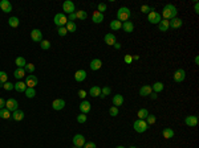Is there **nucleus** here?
Listing matches in <instances>:
<instances>
[{
	"label": "nucleus",
	"mask_w": 199,
	"mask_h": 148,
	"mask_svg": "<svg viewBox=\"0 0 199 148\" xmlns=\"http://www.w3.org/2000/svg\"><path fill=\"white\" fill-rule=\"evenodd\" d=\"M88 121V117H86V114H80L79 117H77V122L79 123H85Z\"/></svg>",
	"instance_id": "48"
},
{
	"label": "nucleus",
	"mask_w": 199,
	"mask_h": 148,
	"mask_svg": "<svg viewBox=\"0 0 199 148\" xmlns=\"http://www.w3.org/2000/svg\"><path fill=\"white\" fill-rule=\"evenodd\" d=\"M37 82H39L37 77L33 76V74H28L27 78H25V85H27V87H33L35 89V86L37 85Z\"/></svg>",
	"instance_id": "10"
},
{
	"label": "nucleus",
	"mask_w": 199,
	"mask_h": 148,
	"mask_svg": "<svg viewBox=\"0 0 199 148\" xmlns=\"http://www.w3.org/2000/svg\"><path fill=\"white\" fill-rule=\"evenodd\" d=\"M88 17V13L85 11H77L76 12V19H80V20H85Z\"/></svg>",
	"instance_id": "39"
},
{
	"label": "nucleus",
	"mask_w": 199,
	"mask_h": 148,
	"mask_svg": "<svg viewBox=\"0 0 199 148\" xmlns=\"http://www.w3.org/2000/svg\"><path fill=\"white\" fill-rule=\"evenodd\" d=\"M4 107H5V100H4L3 98H0V110L4 108Z\"/></svg>",
	"instance_id": "55"
},
{
	"label": "nucleus",
	"mask_w": 199,
	"mask_h": 148,
	"mask_svg": "<svg viewBox=\"0 0 199 148\" xmlns=\"http://www.w3.org/2000/svg\"><path fill=\"white\" fill-rule=\"evenodd\" d=\"M74 3L73 1H70V0H66V1H64V4H62V11H64V13H74Z\"/></svg>",
	"instance_id": "8"
},
{
	"label": "nucleus",
	"mask_w": 199,
	"mask_h": 148,
	"mask_svg": "<svg viewBox=\"0 0 199 148\" xmlns=\"http://www.w3.org/2000/svg\"><path fill=\"white\" fill-rule=\"evenodd\" d=\"M113 46H114L116 49H121V44H118V42H116V44H114Z\"/></svg>",
	"instance_id": "57"
},
{
	"label": "nucleus",
	"mask_w": 199,
	"mask_h": 148,
	"mask_svg": "<svg viewBox=\"0 0 199 148\" xmlns=\"http://www.w3.org/2000/svg\"><path fill=\"white\" fill-rule=\"evenodd\" d=\"M101 66H102V61H101L100 58H94V60L90 61V69H92L93 72L101 69Z\"/></svg>",
	"instance_id": "18"
},
{
	"label": "nucleus",
	"mask_w": 199,
	"mask_h": 148,
	"mask_svg": "<svg viewBox=\"0 0 199 148\" xmlns=\"http://www.w3.org/2000/svg\"><path fill=\"white\" fill-rule=\"evenodd\" d=\"M148 115H149V111L146 110V108H139V110H138V114H137L138 119H142V121H145Z\"/></svg>",
	"instance_id": "33"
},
{
	"label": "nucleus",
	"mask_w": 199,
	"mask_h": 148,
	"mask_svg": "<svg viewBox=\"0 0 199 148\" xmlns=\"http://www.w3.org/2000/svg\"><path fill=\"white\" fill-rule=\"evenodd\" d=\"M85 78H86V72L85 70H77V72L74 73L76 82H83V81H85Z\"/></svg>",
	"instance_id": "19"
},
{
	"label": "nucleus",
	"mask_w": 199,
	"mask_h": 148,
	"mask_svg": "<svg viewBox=\"0 0 199 148\" xmlns=\"http://www.w3.org/2000/svg\"><path fill=\"white\" fill-rule=\"evenodd\" d=\"M76 20V13H70L68 16V21H70V23H74Z\"/></svg>",
	"instance_id": "53"
},
{
	"label": "nucleus",
	"mask_w": 199,
	"mask_h": 148,
	"mask_svg": "<svg viewBox=\"0 0 199 148\" xmlns=\"http://www.w3.org/2000/svg\"><path fill=\"white\" fill-rule=\"evenodd\" d=\"M65 28H66V31H68V33H69V32H70V33H74L76 29H77V25H76L74 23H70V21H68V23H66V25H65Z\"/></svg>",
	"instance_id": "37"
},
{
	"label": "nucleus",
	"mask_w": 199,
	"mask_h": 148,
	"mask_svg": "<svg viewBox=\"0 0 199 148\" xmlns=\"http://www.w3.org/2000/svg\"><path fill=\"white\" fill-rule=\"evenodd\" d=\"M133 128L135 132H138V134H143L145 131L149 128L148 123H146V121H142V119H137V121L133 123Z\"/></svg>",
	"instance_id": "3"
},
{
	"label": "nucleus",
	"mask_w": 199,
	"mask_h": 148,
	"mask_svg": "<svg viewBox=\"0 0 199 148\" xmlns=\"http://www.w3.org/2000/svg\"><path fill=\"white\" fill-rule=\"evenodd\" d=\"M116 148H126V147H124V145H118V147H116Z\"/></svg>",
	"instance_id": "60"
},
{
	"label": "nucleus",
	"mask_w": 199,
	"mask_h": 148,
	"mask_svg": "<svg viewBox=\"0 0 199 148\" xmlns=\"http://www.w3.org/2000/svg\"><path fill=\"white\" fill-rule=\"evenodd\" d=\"M97 11H98L100 13H104V12L106 11V4H105V3H100L98 7H97Z\"/></svg>",
	"instance_id": "49"
},
{
	"label": "nucleus",
	"mask_w": 199,
	"mask_h": 148,
	"mask_svg": "<svg viewBox=\"0 0 199 148\" xmlns=\"http://www.w3.org/2000/svg\"><path fill=\"white\" fill-rule=\"evenodd\" d=\"M121 28H122V23H121L120 20L110 21V29H112V31H118V29H121Z\"/></svg>",
	"instance_id": "29"
},
{
	"label": "nucleus",
	"mask_w": 199,
	"mask_h": 148,
	"mask_svg": "<svg viewBox=\"0 0 199 148\" xmlns=\"http://www.w3.org/2000/svg\"><path fill=\"white\" fill-rule=\"evenodd\" d=\"M89 95L90 96H100L101 95V87H98V86H93V87H90V90H89Z\"/></svg>",
	"instance_id": "28"
},
{
	"label": "nucleus",
	"mask_w": 199,
	"mask_h": 148,
	"mask_svg": "<svg viewBox=\"0 0 199 148\" xmlns=\"http://www.w3.org/2000/svg\"><path fill=\"white\" fill-rule=\"evenodd\" d=\"M40 46H41V49H44V50H48V49L51 48V42H49L48 40H43V41L40 42Z\"/></svg>",
	"instance_id": "44"
},
{
	"label": "nucleus",
	"mask_w": 199,
	"mask_h": 148,
	"mask_svg": "<svg viewBox=\"0 0 199 148\" xmlns=\"http://www.w3.org/2000/svg\"><path fill=\"white\" fill-rule=\"evenodd\" d=\"M112 102H113V106H116V107L122 106V103H124V96L121 95V94H117V95L113 96Z\"/></svg>",
	"instance_id": "24"
},
{
	"label": "nucleus",
	"mask_w": 199,
	"mask_h": 148,
	"mask_svg": "<svg viewBox=\"0 0 199 148\" xmlns=\"http://www.w3.org/2000/svg\"><path fill=\"white\" fill-rule=\"evenodd\" d=\"M131 58L133 60H139V56H131Z\"/></svg>",
	"instance_id": "59"
},
{
	"label": "nucleus",
	"mask_w": 199,
	"mask_h": 148,
	"mask_svg": "<svg viewBox=\"0 0 199 148\" xmlns=\"http://www.w3.org/2000/svg\"><path fill=\"white\" fill-rule=\"evenodd\" d=\"M173 78H174V81L177 83H181L185 81L186 78V72L183 69H177L174 72V74H173Z\"/></svg>",
	"instance_id": "6"
},
{
	"label": "nucleus",
	"mask_w": 199,
	"mask_h": 148,
	"mask_svg": "<svg viewBox=\"0 0 199 148\" xmlns=\"http://www.w3.org/2000/svg\"><path fill=\"white\" fill-rule=\"evenodd\" d=\"M110 93H112V89H110V87H108V86L102 87V89H101V95H100V98H105V96L109 95Z\"/></svg>",
	"instance_id": "40"
},
{
	"label": "nucleus",
	"mask_w": 199,
	"mask_h": 148,
	"mask_svg": "<svg viewBox=\"0 0 199 148\" xmlns=\"http://www.w3.org/2000/svg\"><path fill=\"white\" fill-rule=\"evenodd\" d=\"M0 8H1V11H3V12L8 13V12H11V11H12V4H11L8 0H1V1H0Z\"/></svg>",
	"instance_id": "16"
},
{
	"label": "nucleus",
	"mask_w": 199,
	"mask_h": 148,
	"mask_svg": "<svg viewBox=\"0 0 199 148\" xmlns=\"http://www.w3.org/2000/svg\"><path fill=\"white\" fill-rule=\"evenodd\" d=\"M131 16V12L127 7H121L120 9L117 11V20H120L121 23H125V21H129Z\"/></svg>",
	"instance_id": "2"
},
{
	"label": "nucleus",
	"mask_w": 199,
	"mask_h": 148,
	"mask_svg": "<svg viewBox=\"0 0 199 148\" xmlns=\"http://www.w3.org/2000/svg\"><path fill=\"white\" fill-rule=\"evenodd\" d=\"M177 13H178V9H177L175 5H173V4H166L165 7H163V9H162L161 16H163L165 20H171V19L177 17Z\"/></svg>",
	"instance_id": "1"
},
{
	"label": "nucleus",
	"mask_w": 199,
	"mask_h": 148,
	"mask_svg": "<svg viewBox=\"0 0 199 148\" xmlns=\"http://www.w3.org/2000/svg\"><path fill=\"white\" fill-rule=\"evenodd\" d=\"M124 61L126 62V64H131V62H133V58H131V56L130 54H126L124 57Z\"/></svg>",
	"instance_id": "52"
},
{
	"label": "nucleus",
	"mask_w": 199,
	"mask_h": 148,
	"mask_svg": "<svg viewBox=\"0 0 199 148\" xmlns=\"http://www.w3.org/2000/svg\"><path fill=\"white\" fill-rule=\"evenodd\" d=\"M162 136H163L165 139H171V138H174V131H173L170 127L163 128V131H162Z\"/></svg>",
	"instance_id": "27"
},
{
	"label": "nucleus",
	"mask_w": 199,
	"mask_h": 148,
	"mask_svg": "<svg viewBox=\"0 0 199 148\" xmlns=\"http://www.w3.org/2000/svg\"><path fill=\"white\" fill-rule=\"evenodd\" d=\"M149 96H150L151 99H157V93H154V91H153V93H151Z\"/></svg>",
	"instance_id": "56"
},
{
	"label": "nucleus",
	"mask_w": 199,
	"mask_h": 148,
	"mask_svg": "<svg viewBox=\"0 0 199 148\" xmlns=\"http://www.w3.org/2000/svg\"><path fill=\"white\" fill-rule=\"evenodd\" d=\"M151 93H153V90H151V86H149V85H143L139 89V95L141 96H149Z\"/></svg>",
	"instance_id": "20"
},
{
	"label": "nucleus",
	"mask_w": 199,
	"mask_h": 148,
	"mask_svg": "<svg viewBox=\"0 0 199 148\" xmlns=\"http://www.w3.org/2000/svg\"><path fill=\"white\" fill-rule=\"evenodd\" d=\"M72 141H73V144H74V147H81L83 148L84 145H85V136L81 135V134H77V135L73 136Z\"/></svg>",
	"instance_id": "7"
},
{
	"label": "nucleus",
	"mask_w": 199,
	"mask_h": 148,
	"mask_svg": "<svg viewBox=\"0 0 199 148\" xmlns=\"http://www.w3.org/2000/svg\"><path fill=\"white\" fill-rule=\"evenodd\" d=\"M104 41L106 42V45L113 46V45L117 42V40H116V36H114L113 33H106V35H105V37H104Z\"/></svg>",
	"instance_id": "17"
},
{
	"label": "nucleus",
	"mask_w": 199,
	"mask_h": 148,
	"mask_svg": "<svg viewBox=\"0 0 199 148\" xmlns=\"http://www.w3.org/2000/svg\"><path fill=\"white\" fill-rule=\"evenodd\" d=\"M129 148H137V147H134V145H131V147H129Z\"/></svg>",
	"instance_id": "61"
},
{
	"label": "nucleus",
	"mask_w": 199,
	"mask_h": 148,
	"mask_svg": "<svg viewBox=\"0 0 199 148\" xmlns=\"http://www.w3.org/2000/svg\"><path fill=\"white\" fill-rule=\"evenodd\" d=\"M86 95H88V94H86V91H85V90H79V96H80V98H81V99H85V96Z\"/></svg>",
	"instance_id": "50"
},
{
	"label": "nucleus",
	"mask_w": 199,
	"mask_h": 148,
	"mask_svg": "<svg viewBox=\"0 0 199 148\" xmlns=\"http://www.w3.org/2000/svg\"><path fill=\"white\" fill-rule=\"evenodd\" d=\"M24 94H25V96H27V98H29V99L36 96V91H35L33 87H27V90L24 91Z\"/></svg>",
	"instance_id": "36"
},
{
	"label": "nucleus",
	"mask_w": 199,
	"mask_h": 148,
	"mask_svg": "<svg viewBox=\"0 0 199 148\" xmlns=\"http://www.w3.org/2000/svg\"><path fill=\"white\" fill-rule=\"evenodd\" d=\"M11 117H12V115H11V111L7 110L5 107L0 110V118H1V119H9Z\"/></svg>",
	"instance_id": "32"
},
{
	"label": "nucleus",
	"mask_w": 199,
	"mask_h": 148,
	"mask_svg": "<svg viewBox=\"0 0 199 148\" xmlns=\"http://www.w3.org/2000/svg\"><path fill=\"white\" fill-rule=\"evenodd\" d=\"M11 118H12L14 121H16V122H20V121L24 119V113H23L21 110H16V111L12 113V117H11Z\"/></svg>",
	"instance_id": "25"
},
{
	"label": "nucleus",
	"mask_w": 199,
	"mask_h": 148,
	"mask_svg": "<svg viewBox=\"0 0 199 148\" xmlns=\"http://www.w3.org/2000/svg\"><path fill=\"white\" fill-rule=\"evenodd\" d=\"M185 123L189 127H195L196 124H198V117H195V115H189V117L185 118Z\"/></svg>",
	"instance_id": "12"
},
{
	"label": "nucleus",
	"mask_w": 199,
	"mask_h": 148,
	"mask_svg": "<svg viewBox=\"0 0 199 148\" xmlns=\"http://www.w3.org/2000/svg\"><path fill=\"white\" fill-rule=\"evenodd\" d=\"M84 148H96V143H93V141H88V143H85Z\"/></svg>",
	"instance_id": "51"
},
{
	"label": "nucleus",
	"mask_w": 199,
	"mask_h": 148,
	"mask_svg": "<svg viewBox=\"0 0 199 148\" xmlns=\"http://www.w3.org/2000/svg\"><path fill=\"white\" fill-rule=\"evenodd\" d=\"M163 87H165V86H163V83H162V82H155L154 85L151 86V90H153L154 93L158 94V93H161L162 90H163Z\"/></svg>",
	"instance_id": "31"
},
{
	"label": "nucleus",
	"mask_w": 199,
	"mask_h": 148,
	"mask_svg": "<svg viewBox=\"0 0 199 148\" xmlns=\"http://www.w3.org/2000/svg\"><path fill=\"white\" fill-rule=\"evenodd\" d=\"M52 107H53V110H56V111L62 110V108L65 107V100L64 99H55L52 102Z\"/></svg>",
	"instance_id": "14"
},
{
	"label": "nucleus",
	"mask_w": 199,
	"mask_h": 148,
	"mask_svg": "<svg viewBox=\"0 0 199 148\" xmlns=\"http://www.w3.org/2000/svg\"><path fill=\"white\" fill-rule=\"evenodd\" d=\"M5 108L14 113V111L19 110V102L16 99H14V98H11V99L5 100Z\"/></svg>",
	"instance_id": "9"
},
{
	"label": "nucleus",
	"mask_w": 199,
	"mask_h": 148,
	"mask_svg": "<svg viewBox=\"0 0 199 148\" xmlns=\"http://www.w3.org/2000/svg\"><path fill=\"white\" fill-rule=\"evenodd\" d=\"M8 81V74L5 72H0V83L3 85V83H5Z\"/></svg>",
	"instance_id": "43"
},
{
	"label": "nucleus",
	"mask_w": 199,
	"mask_h": 148,
	"mask_svg": "<svg viewBox=\"0 0 199 148\" xmlns=\"http://www.w3.org/2000/svg\"><path fill=\"white\" fill-rule=\"evenodd\" d=\"M155 122H157V118H155V115H153V114H149L148 117H146V123H148V126L154 124Z\"/></svg>",
	"instance_id": "38"
},
{
	"label": "nucleus",
	"mask_w": 199,
	"mask_h": 148,
	"mask_svg": "<svg viewBox=\"0 0 199 148\" xmlns=\"http://www.w3.org/2000/svg\"><path fill=\"white\" fill-rule=\"evenodd\" d=\"M183 25V21L182 19H178V17H174L171 20H169V27L173 28V29H178Z\"/></svg>",
	"instance_id": "13"
},
{
	"label": "nucleus",
	"mask_w": 199,
	"mask_h": 148,
	"mask_svg": "<svg viewBox=\"0 0 199 148\" xmlns=\"http://www.w3.org/2000/svg\"><path fill=\"white\" fill-rule=\"evenodd\" d=\"M149 11H154V8H151V7H149L148 4H143V5H142L141 7V12L142 13H149Z\"/></svg>",
	"instance_id": "47"
},
{
	"label": "nucleus",
	"mask_w": 199,
	"mask_h": 148,
	"mask_svg": "<svg viewBox=\"0 0 199 148\" xmlns=\"http://www.w3.org/2000/svg\"><path fill=\"white\" fill-rule=\"evenodd\" d=\"M73 148H74V147H73ZM76 148H81V147H76Z\"/></svg>",
	"instance_id": "62"
},
{
	"label": "nucleus",
	"mask_w": 199,
	"mask_h": 148,
	"mask_svg": "<svg viewBox=\"0 0 199 148\" xmlns=\"http://www.w3.org/2000/svg\"><path fill=\"white\" fill-rule=\"evenodd\" d=\"M53 23H55L58 28H60V27H65L66 23H68V17H66L64 13H56L55 19H53Z\"/></svg>",
	"instance_id": "5"
},
{
	"label": "nucleus",
	"mask_w": 199,
	"mask_h": 148,
	"mask_svg": "<svg viewBox=\"0 0 199 148\" xmlns=\"http://www.w3.org/2000/svg\"><path fill=\"white\" fill-rule=\"evenodd\" d=\"M19 24H20V21H19V19H17L16 16L8 19V25H9L11 28H17L19 27Z\"/></svg>",
	"instance_id": "30"
},
{
	"label": "nucleus",
	"mask_w": 199,
	"mask_h": 148,
	"mask_svg": "<svg viewBox=\"0 0 199 148\" xmlns=\"http://www.w3.org/2000/svg\"><path fill=\"white\" fill-rule=\"evenodd\" d=\"M159 31L161 32H166L169 29V20H165V19H163V20H161V23H159Z\"/></svg>",
	"instance_id": "35"
},
{
	"label": "nucleus",
	"mask_w": 199,
	"mask_h": 148,
	"mask_svg": "<svg viewBox=\"0 0 199 148\" xmlns=\"http://www.w3.org/2000/svg\"><path fill=\"white\" fill-rule=\"evenodd\" d=\"M15 64H16L17 68H25V65H27V61H25L24 57H17V58L15 60Z\"/></svg>",
	"instance_id": "34"
},
{
	"label": "nucleus",
	"mask_w": 199,
	"mask_h": 148,
	"mask_svg": "<svg viewBox=\"0 0 199 148\" xmlns=\"http://www.w3.org/2000/svg\"><path fill=\"white\" fill-rule=\"evenodd\" d=\"M92 20H93V23H96V24L102 23L104 21V13H100L98 11H94V12H93V16H92Z\"/></svg>",
	"instance_id": "21"
},
{
	"label": "nucleus",
	"mask_w": 199,
	"mask_h": 148,
	"mask_svg": "<svg viewBox=\"0 0 199 148\" xmlns=\"http://www.w3.org/2000/svg\"><path fill=\"white\" fill-rule=\"evenodd\" d=\"M3 89L4 90H7V91H11V90H15V83H12V82H5V83H3Z\"/></svg>",
	"instance_id": "41"
},
{
	"label": "nucleus",
	"mask_w": 199,
	"mask_h": 148,
	"mask_svg": "<svg viewBox=\"0 0 199 148\" xmlns=\"http://www.w3.org/2000/svg\"><path fill=\"white\" fill-rule=\"evenodd\" d=\"M122 29H124L126 33H131V32L134 31V24L131 21H125V23H122Z\"/></svg>",
	"instance_id": "26"
},
{
	"label": "nucleus",
	"mask_w": 199,
	"mask_h": 148,
	"mask_svg": "<svg viewBox=\"0 0 199 148\" xmlns=\"http://www.w3.org/2000/svg\"><path fill=\"white\" fill-rule=\"evenodd\" d=\"M57 33H58V36L64 37V36H66L68 31H66V28H65V27H60V28H57Z\"/></svg>",
	"instance_id": "46"
},
{
	"label": "nucleus",
	"mask_w": 199,
	"mask_h": 148,
	"mask_svg": "<svg viewBox=\"0 0 199 148\" xmlns=\"http://www.w3.org/2000/svg\"><path fill=\"white\" fill-rule=\"evenodd\" d=\"M35 69H36V68H35L33 64H27V65H25V68H24L25 73H29V74H32V73L35 72Z\"/></svg>",
	"instance_id": "42"
},
{
	"label": "nucleus",
	"mask_w": 199,
	"mask_h": 148,
	"mask_svg": "<svg viewBox=\"0 0 199 148\" xmlns=\"http://www.w3.org/2000/svg\"><path fill=\"white\" fill-rule=\"evenodd\" d=\"M194 12H195V13H199V4H198V1H195V4H194Z\"/></svg>",
	"instance_id": "54"
},
{
	"label": "nucleus",
	"mask_w": 199,
	"mask_h": 148,
	"mask_svg": "<svg viewBox=\"0 0 199 148\" xmlns=\"http://www.w3.org/2000/svg\"><path fill=\"white\" fill-rule=\"evenodd\" d=\"M90 108H92V104H90V102H88V100L84 99L81 103H80V110H81V114H88L90 111Z\"/></svg>",
	"instance_id": "15"
},
{
	"label": "nucleus",
	"mask_w": 199,
	"mask_h": 148,
	"mask_svg": "<svg viewBox=\"0 0 199 148\" xmlns=\"http://www.w3.org/2000/svg\"><path fill=\"white\" fill-rule=\"evenodd\" d=\"M25 70H24V68H17L16 70L14 72V76H15V78L16 79H19V81H21V79L24 78L25 77Z\"/></svg>",
	"instance_id": "22"
},
{
	"label": "nucleus",
	"mask_w": 199,
	"mask_h": 148,
	"mask_svg": "<svg viewBox=\"0 0 199 148\" xmlns=\"http://www.w3.org/2000/svg\"><path fill=\"white\" fill-rule=\"evenodd\" d=\"M162 20V16L159 12H155V11H151V12H149L148 15V21L150 23V24H159Z\"/></svg>",
	"instance_id": "4"
},
{
	"label": "nucleus",
	"mask_w": 199,
	"mask_h": 148,
	"mask_svg": "<svg viewBox=\"0 0 199 148\" xmlns=\"http://www.w3.org/2000/svg\"><path fill=\"white\" fill-rule=\"evenodd\" d=\"M15 90H16L17 93H24L25 90H27V85H25V82H23V81H17V82L15 83Z\"/></svg>",
	"instance_id": "23"
},
{
	"label": "nucleus",
	"mask_w": 199,
	"mask_h": 148,
	"mask_svg": "<svg viewBox=\"0 0 199 148\" xmlns=\"http://www.w3.org/2000/svg\"><path fill=\"white\" fill-rule=\"evenodd\" d=\"M194 62H195V65H199V57L196 56L195 57V60H194Z\"/></svg>",
	"instance_id": "58"
},
{
	"label": "nucleus",
	"mask_w": 199,
	"mask_h": 148,
	"mask_svg": "<svg viewBox=\"0 0 199 148\" xmlns=\"http://www.w3.org/2000/svg\"><path fill=\"white\" fill-rule=\"evenodd\" d=\"M31 38L35 42H41L43 41V32L40 31V29H32Z\"/></svg>",
	"instance_id": "11"
},
{
	"label": "nucleus",
	"mask_w": 199,
	"mask_h": 148,
	"mask_svg": "<svg viewBox=\"0 0 199 148\" xmlns=\"http://www.w3.org/2000/svg\"><path fill=\"white\" fill-rule=\"evenodd\" d=\"M118 113H120V111H118V107H116V106H112L109 108V114L112 115V117H117Z\"/></svg>",
	"instance_id": "45"
}]
</instances>
